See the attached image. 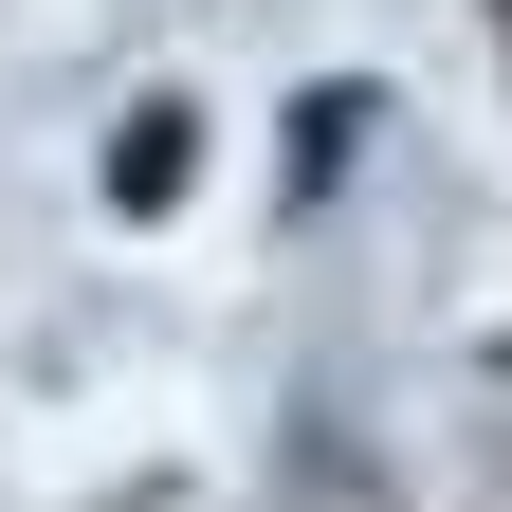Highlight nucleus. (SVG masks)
<instances>
[{
  "label": "nucleus",
  "instance_id": "f257e3e1",
  "mask_svg": "<svg viewBox=\"0 0 512 512\" xmlns=\"http://www.w3.org/2000/svg\"><path fill=\"white\" fill-rule=\"evenodd\" d=\"M183 183H202V110H128L110 128V220H165Z\"/></svg>",
  "mask_w": 512,
  "mask_h": 512
}]
</instances>
